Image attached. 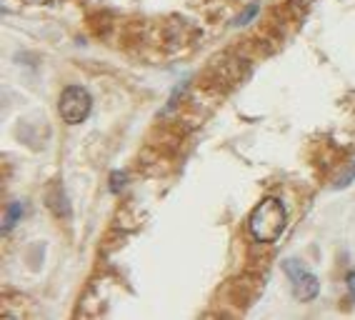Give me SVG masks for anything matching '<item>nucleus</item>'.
<instances>
[{"instance_id":"obj_5","label":"nucleus","mask_w":355,"mask_h":320,"mask_svg":"<svg viewBox=\"0 0 355 320\" xmlns=\"http://www.w3.org/2000/svg\"><path fill=\"white\" fill-rule=\"evenodd\" d=\"M353 180H355V160H353V163H350L348 170H345V173H343L340 178H338L336 188H348L350 183H353Z\"/></svg>"},{"instance_id":"obj_3","label":"nucleus","mask_w":355,"mask_h":320,"mask_svg":"<svg viewBox=\"0 0 355 320\" xmlns=\"http://www.w3.org/2000/svg\"><path fill=\"white\" fill-rule=\"evenodd\" d=\"M283 268H286L288 278H291V288H293V295H295V301L308 303V301H313V298H318L320 283H318V278L313 276L311 270L303 268V263L291 258V260H286Z\"/></svg>"},{"instance_id":"obj_6","label":"nucleus","mask_w":355,"mask_h":320,"mask_svg":"<svg viewBox=\"0 0 355 320\" xmlns=\"http://www.w3.org/2000/svg\"><path fill=\"white\" fill-rule=\"evenodd\" d=\"M123 186H125V173L115 170V173L110 175V190H113V193H121Z\"/></svg>"},{"instance_id":"obj_1","label":"nucleus","mask_w":355,"mask_h":320,"mask_svg":"<svg viewBox=\"0 0 355 320\" xmlns=\"http://www.w3.org/2000/svg\"><path fill=\"white\" fill-rule=\"evenodd\" d=\"M286 208L278 198H263L250 213L248 228L258 243H275L286 231Z\"/></svg>"},{"instance_id":"obj_9","label":"nucleus","mask_w":355,"mask_h":320,"mask_svg":"<svg viewBox=\"0 0 355 320\" xmlns=\"http://www.w3.org/2000/svg\"><path fill=\"white\" fill-rule=\"evenodd\" d=\"M23 3H31V6H48L51 0H23Z\"/></svg>"},{"instance_id":"obj_10","label":"nucleus","mask_w":355,"mask_h":320,"mask_svg":"<svg viewBox=\"0 0 355 320\" xmlns=\"http://www.w3.org/2000/svg\"><path fill=\"white\" fill-rule=\"evenodd\" d=\"M295 3H298V6H311L313 0H295Z\"/></svg>"},{"instance_id":"obj_4","label":"nucleus","mask_w":355,"mask_h":320,"mask_svg":"<svg viewBox=\"0 0 355 320\" xmlns=\"http://www.w3.org/2000/svg\"><path fill=\"white\" fill-rule=\"evenodd\" d=\"M20 218H23V203H10V205H8V211H6V223H3V231L10 233Z\"/></svg>"},{"instance_id":"obj_7","label":"nucleus","mask_w":355,"mask_h":320,"mask_svg":"<svg viewBox=\"0 0 355 320\" xmlns=\"http://www.w3.org/2000/svg\"><path fill=\"white\" fill-rule=\"evenodd\" d=\"M255 15H258V6H255V3H253V6L248 8V10H245V13L241 15V18L235 20V26H245L248 20H250V18H255Z\"/></svg>"},{"instance_id":"obj_8","label":"nucleus","mask_w":355,"mask_h":320,"mask_svg":"<svg viewBox=\"0 0 355 320\" xmlns=\"http://www.w3.org/2000/svg\"><path fill=\"white\" fill-rule=\"evenodd\" d=\"M345 281H348V290H350V295H353V301H355V270H350L348 276H345Z\"/></svg>"},{"instance_id":"obj_2","label":"nucleus","mask_w":355,"mask_h":320,"mask_svg":"<svg viewBox=\"0 0 355 320\" xmlns=\"http://www.w3.org/2000/svg\"><path fill=\"white\" fill-rule=\"evenodd\" d=\"M58 110H60V118H63L68 125H78V123H83L90 116L93 98H90L88 90L80 88V85H70V88L63 90L60 103H58Z\"/></svg>"}]
</instances>
